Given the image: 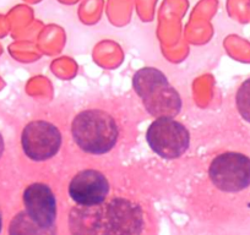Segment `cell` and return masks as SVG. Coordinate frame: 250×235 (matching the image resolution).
<instances>
[{
  "label": "cell",
  "instance_id": "obj_14",
  "mask_svg": "<svg viewBox=\"0 0 250 235\" xmlns=\"http://www.w3.org/2000/svg\"><path fill=\"white\" fill-rule=\"evenodd\" d=\"M62 1H65V3H73L75 0H62Z\"/></svg>",
  "mask_w": 250,
  "mask_h": 235
},
{
  "label": "cell",
  "instance_id": "obj_2",
  "mask_svg": "<svg viewBox=\"0 0 250 235\" xmlns=\"http://www.w3.org/2000/svg\"><path fill=\"white\" fill-rule=\"evenodd\" d=\"M62 229L65 235H158L160 222L145 196L118 189L97 207L70 206Z\"/></svg>",
  "mask_w": 250,
  "mask_h": 235
},
{
  "label": "cell",
  "instance_id": "obj_13",
  "mask_svg": "<svg viewBox=\"0 0 250 235\" xmlns=\"http://www.w3.org/2000/svg\"><path fill=\"white\" fill-rule=\"evenodd\" d=\"M4 212L3 210H1V207H0V235L3 234V230H4Z\"/></svg>",
  "mask_w": 250,
  "mask_h": 235
},
{
  "label": "cell",
  "instance_id": "obj_7",
  "mask_svg": "<svg viewBox=\"0 0 250 235\" xmlns=\"http://www.w3.org/2000/svg\"><path fill=\"white\" fill-rule=\"evenodd\" d=\"M65 191L73 206L86 208L103 205L114 193L108 168L91 163H80L70 172Z\"/></svg>",
  "mask_w": 250,
  "mask_h": 235
},
{
  "label": "cell",
  "instance_id": "obj_8",
  "mask_svg": "<svg viewBox=\"0 0 250 235\" xmlns=\"http://www.w3.org/2000/svg\"><path fill=\"white\" fill-rule=\"evenodd\" d=\"M146 142L155 155L166 160L182 158L189 151L191 135L175 118H156L146 130Z\"/></svg>",
  "mask_w": 250,
  "mask_h": 235
},
{
  "label": "cell",
  "instance_id": "obj_1",
  "mask_svg": "<svg viewBox=\"0 0 250 235\" xmlns=\"http://www.w3.org/2000/svg\"><path fill=\"white\" fill-rule=\"evenodd\" d=\"M136 123L131 109L118 98H102L81 108L69 121L71 159L108 167L133 145Z\"/></svg>",
  "mask_w": 250,
  "mask_h": 235
},
{
  "label": "cell",
  "instance_id": "obj_12",
  "mask_svg": "<svg viewBox=\"0 0 250 235\" xmlns=\"http://www.w3.org/2000/svg\"><path fill=\"white\" fill-rule=\"evenodd\" d=\"M6 158H8V147L3 134L0 133V168L6 163Z\"/></svg>",
  "mask_w": 250,
  "mask_h": 235
},
{
  "label": "cell",
  "instance_id": "obj_10",
  "mask_svg": "<svg viewBox=\"0 0 250 235\" xmlns=\"http://www.w3.org/2000/svg\"><path fill=\"white\" fill-rule=\"evenodd\" d=\"M234 107L240 119L250 125V78L238 87L234 95Z\"/></svg>",
  "mask_w": 250,
  "mask_h": 235
},
{
  "label": "cell",
  "instance_id": "obj_3",
  "mask_svg": "<svg viewBox=\"0 0 250 235\" xmlns=\"http://www.w3.org/2000/svg\"><path fill=\"white\" fill-rule=\"evenodd\" d=\"M250 189V156L222 151L208 160L204 174L188 195V211L200 225H220L232 198Z\"/></svg>",
  "mask_w": 250,
  "mask_h": 235
},
{
  "label": "cell",
  "instance_id": "obj_5",
  "mask_svg": "<svg viewBox=\"0 0 250 235\" xmlns=\"http://www.w3.org/2000/svg\"><path fill=\"white\" fill-rule=\"evenodd\" d=\"M133 90L150 117L175 118L183 108L179 92L157 68H141L133 76Z\"/></svg>",
  "mask_w": 250,
  "mask_h": 235
},
{
  "label": "cell",
  "instance_id": "obj_11",
  "mask_svg": "<svg viewBox=\"0 0 250 235\" xmlns=\"http://www.w3.org/2000/svg\"><path fill=\"white\" fill-rule=\"evenodd\" d=\"M229 4L233 10L239 15H244L245 9L249 5V0H229Z\"/></svg>",
  "mask_w": 250,
  "mask_h": 235
},
{
  "label": "cell",
  "instance_id": "obj_4",
  "mask_svg": "<svg viewBox=\"0 0 250 235\" xmlns=\"http://www.w3.org/2000/svg\"><path fill=\"white\" fill-rule=\"evenodd\" d=\"M69 119L60 113H42L23 125L20 152L35 178H52L70 163Z\"/></svg>",
  "mask_w": 250,
  "mask_h": 235
},
{
  "label": "cell",
  "instance_id": "obj_9",
  "mask_svg": "<svg viewBox=\"0 0 250 235\" xmlns=\"http://www.w3.org/2000/svg\"><path fill=\"white\" fill-rule=\"evenodd\" d=\"M8 235H64L62 227L43 229L27 217L21 208L14 212L6 228Z\"/></svg>",
  "mask_w": 250,
  "mask_h": 235
},
{
  "label": "cell",
  "instance_id": "obj_6",
  "mask_svg": "<svg viewBox=\"0 0 250 235\" xmlns=\"http://www.w3.org/2000/svg\"><path fill=\"white\" fill-rule=\"evenodd\" d=\"M52 178H35L26 184L21 194V210L43 229L62 227L59 188Z\"/></svg>",
  "mask_w": 250,
  "mask_h": 235
}]
</instances>
